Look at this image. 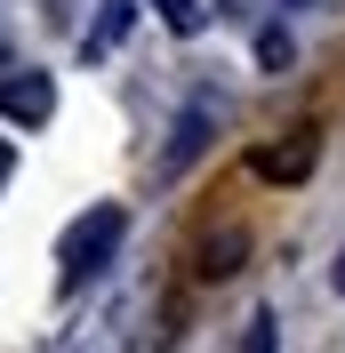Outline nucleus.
Segmentation results:
<instances>
[{
    "label": "nucleus",
    "instance_id": "obj_3",
    "mask_svg": "<svg viewBox=\"0 0 345 353\" xmlns=\"http://www.w3.org/2000/svg\"><path fill=\"white\" fill-rule=\"evenodd\" d=\"M257 169H265V176H305V169H313V137L297 129V145H273V153H257Z\"/></svg>",
    "mask_w": 345,
    "mask_h": 353
},
{
    "label": "nucleus",
    "instance_id": "obj_1",
    "mask_svg": "<svg viewBox=\"0 0 345 353\" xmlns=\"http://www.w3.org/2000/svg\"><path fill=\"white\" fill-rule=\"evenodd\" d=\"M112 241H121V209H97L88 225H72V265H97Z\"/></svg>",
    "mask_w": 345,
    "mask_h": 353
},
{
    "label": "nucleus",
    "instance_id": "obj_4",
    "mask_svg": "<svg viewBox=\"0 0 345 353\" xmlns=\"http://www.w3.org/2000/svg\"><path fill=\"white\" fill-rule=\"evenodd\" d=\"M161 17H169L177 32H193V24H201V8H193V0H161Z\"/></svg>",
    "mask_w": 345,
    "mask_h": 353
},
{
    "label": "nucleus",
    "instance_id": "obj_6",
    "mask_svg": "<svg viewBox=\"0 0 345 353\" xmlns=\"http://www.w3.org/2000/svg\"><path fill=\"white\" fill-rule=\"evenodd\" d=\"M337 289H345V257H337Z\"/></svg>",
    "mask_w": 345,
    "mask_h": 353
},
{
    "label": "nucleus",
    "instance_id": "obj_5",
    "mask_svg": "<svg viewBox=\"0 0 345 353\" xmlns=\"http://www.w3.org/2000/svg\"><path fill=\"white\" fill-rule=\"evenodd\" d=\"M8 169H17V145H8V137H0V185H8Z\"/></svg>",
    "mask_w": 345,
    "mask_h": 353
},
{
    "label": "nucleus",
    "instance_id": "obj_2",
    "mask_svg": "<svg viewBox=\"0 0 345 353\" xmlns=\"http://www.w3.org/2000/svg\"><path fill=\"white\" fill-rule=\"evenodd\" d=\"M48 105H57L48 81H8L0 88V112H17V121H48Z\"/></svg>",
    "mask_w": 345,
    "mask_h": 353
}]
</instances>
